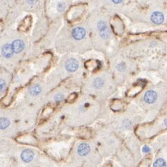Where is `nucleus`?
Wrapping results in <instances>:
<instances>
[{
  "label": "nucleus",
  "instance_id": "nucleus-1",
  "mask_svg": "<svg viewBox=\"0 0 167 167\" xmlns=\"http://www.w3.org/2000/svg\"><path fill=\"white\" fill-rule=\"evenodd\" d=\"M98 32H99L100 36L103 39H107L110 35L109 30L107 28L106 22L105 21L100 20L98 21L97 24Z\"/></svg>",
  "mask_w": 167,
  "mask_h": 167
},
{
  "label": "nucleus",
  "instance_id": "nucleus-2",
  "mask_svg": "<svg viewBox=\"0 0 167 167\" xmlns=\"http://www.w3.org/2000/svg\"><path fill=\"white\" fill-rule=\"evenodd\" d=\"M157 98V94L155 91L148 90L146 92L143 96V100L148 104H152L155 103Z\"/></svg>",
  "mask_w": 167,
  "mask_h": 167
},
{
  "label": "nucleus",
  "instance_id": "nucleus-3",
  "mask_svg": "<svg viewBox=\"0 0 167 167\" xmlns=\"http://www.w3.org/2000/svg\"><path fill=\"white\" fill-rule=\"evenodd\" d=\"M78 62L76 59L74 58H69L67 60L65 63V68L69 72H73L78 69Z\"/></svg>",
  "mask_w": 167,
  "mask_h": 167
},
{
  "label": "nucleus",
  "instance_id": "nucleus-4",
  "mask_svg": "<svg viewBox=\"0 0 167 167\" xmlns=\"http://www.w3.org/2000/svg\"><path fill=\"white\" fill-rule=\"evenodd\" d=\"M86 31L82 27H76L72 30L73 37L76 40H80L85 36Z\"/></svg>",
  "mask_w": 167,
  "mask_h": 167
},
{
  "label": "nucleus",
  "instance_id": "nucleus-5",
  "mask_svg": "<svg viewBox=\"0 0 167 167\" xmlns=\"http://www.w3.org/2000/svg\"><path fill=\"white\" fill-rule=\"evenodd\" d=\"M150 19H151L152 22L155 23V24H160L164 21V17L161 12H152Z\"/></svg>",
  "mask_w": 167,
  "mask_h": 167
},
{
  "label": "nucleus",
  "instance_id": "nucleus-6",
  "mask_svg": "<svg viewBox=\"0 0 167 167\" xmlns=\"http://www.w3.org/2000/svg\"><path fill=\"white\" fill-rule=\"evenodd\" d=\"M33 156L34 154L33 151H31L30 150H28V149L24 150V151H22V152L21 153V159L26 163L30 162V161L33 160Z\"/></svg>",
  "mask_w": 167,
  "mask_h": 167
},
{
  "label": "nucleus",
  "instance_id": "nucleus-7",
  "mask_svg": "<svg viewBox=\"0 0 167 167\" xmlns=\"http://www.w3.org/2000/svg\"><path fill=\"white\" fill-rule=\"evenodd\" d=\"M14 53L13 48L12 44H7L3 46L2 47V55L5 58H10L11 57Z\"/></svg>",
  "mask_w": 167,
  "mask_h": 167
},
{
  "label": "nucleus",
  "instance_id": "nucleus-8",
  "mask_svg": "<svg viewBox=\"0 0 167 167\" xmlns=\"http://www.w3.org/2000/svg\"><path fill=\"white\" fill-rule=\"evenodd\" d=\"M12 48H13L14 52L15 53H19L24 49V43L21 39H15L12 44Z\"/></svg>",
  "mask_w": 167,
  "mask_h": 167
},
{
  "label": "nucleus",
  "instance_id": "nucleus-9",
  "mask_svg": "<svg viewBox=\"0 0 167 167\" xmlns=\"http://www.w3.org/2000/svg\"><path fill=\"white\" fill-rule=\"evenodd\" d=\"M89 145L87 143H82L80 144V146L78 147V152L80 155L81 156H85L89 152Z\"/></svg>",
  "mask_w": 167,
  "mask_h": 167
},
{
  "label": "nucleus",
  "instance_id": "nucleus-10",
  "mask_svg": "<svg viewBox=\"0 0 167 167\" xmlns=\"http://www.w3.org/2000/svg\"><path fill=\"white\" fill-rule=\"evenodd\" d=\"M29 91L32 96H37L41 92V87L38 85H35L30 87Z\"/></svg>",
  "mask_w": 167,
  "mask_h": 167
},
{
  "label": "nucleus",
  "instance_id": "nucleus-11",
  "mask_svg": "<svg viewBox=\"0 0 167 167\" xmlns=\"http://www.w3.org/2000/svg\"><path fill=\"white\" fill-rule=\"evenodd\" d=\"M166 161L163 158H158L153 164V167H166Z\"/></svg>",
  "mask_w": 167,
  "mask_h": 167
},
{
  "label": "nucleus",
  "instance_id": "nucleus-12",
  "mask_svg": "<svg viewBox=\"0 0 167 167\" xmlns=\"http://www.w3.org/2000/svg\"><path fill=\"white\" fill-rule=\"evenodd\" d=\"M104 80L103 78H96L95 80H94V83H93V85H94V87L95 88H97V89H99L100 87H102L104 85Z\"/></svg>",
  "mask_w": 167,
  "mask_h": 167
},
{
  "label": "nucleus",
  "instance_id": "nucleus-13",
  "mask_svg": "<svg viewBox=\"0 0 167 167\" xmlns=\"http://www.w3.org/2000/svg\"><path fill=\"white\" fill-rule=\"evenodd\" d=\"M10 124V121L8 118H1V129L4 130Z\"/></svg>",
  "mask_w": 167,
  "mask_h": 167
},
{
  "label": "nucleus",
  "instance_id": "nucleus-14",
  "mask_svg": "<svg viewBox=\"0 0 167 167\" xmlns=\"http://www.w3.org/2000/svg\"><path fill=\"white\" fill-rule=\"evenodd\" d=\"M63 98L64 96L62 94H57L54 96V100L55 101H61V100H63Z\"/></svg>",
  "mask_w": 167,
  "mask_h": 167
},
{
  "label": "nucleus",
  "instance_id": "nucleus-15",
  "mask_svg": "<svg viewBox=\"0 0 167 167\" xmlns=\"http://www.w3.org/2000/svg\"><path fill=\"white\" fill-rule=\"evenodd\" d=\"M116 67H117V69L118 70V71H123L125 69V65L123 62H121V63L118 64Z\"/></svg>",
  "mask_w": 167,
  "mask_h": 167
},
{
  "label": "nucleus",
  "instance_id": "nucleus-16",
  "mask_svg": "<svg viewBox=\"0 0 167 167\" xmlns=\"http://www.w3.org/2000/svg\"><path fill=\"white\" fill-rule=\"evenodd\" d=\"M64 8H65V5H64V3H59L58 4V6H57V9L60 12L63 11Z\"/></svg>",
  "mask_w": 167,
  "mask_h": 167
},
{
  "label": "nucleus",
  "instance_id": "nucleus-17",
  "mask_svg": "<svg viewBox=\"0 0 167 167\" xmlns=\"http://www.w3.org/2000/svg\"><path fill=\"white\" fill-rule=\"evenodd\" d=\"M150 148H149V147H148L147 146H144L143 148V151L144 152H148L149 151H150Z\"/></svg>",
  "mask_w": 167,
  "mask_h": 167
},
{
  "label": "nucleus",
  "instance_id": "nucleus-18",
  "mask_svg": "<svg viewBox=\"0 0 167 167\" xmlns=\"http://www.w3.org/2000/svg\"><path fill=\"white\" fill-rule=\"evenodd\" d=\"M5 87V82L3 80H1V90H3Z\"/></svg>",
  "mask_w": 167,
  "mask_h": 167
},
{
  "label": "nucleus",
  "instance_id": "nucleus-19",
  "mask_svg": "<svg viewBox=\"0 0 167 167\" xmlns=\"http://www.w3.org/2000/svg\"><path fill=\"white\" fill-rule=\"evenodd\" d=\"M113 2H114V3H121V1H113Z\"/></svg>",
  "mask_w": 167,
  "mask_h": 167
},
{
  "label": "nucleus",
  "instance_id": "nucleus-20",
  "mask_svg": "<svg viewBox=\"0 0 167 167\" xmlns=\"http://www.w3.org/2000/svg\"><path fill=\"white\" fill-rule=\"evenodd\" d=\"M164 123H165V125H166L167 126V119L166 118V119H164Z\"/></svg>",
  "mask_w": 167,
  "mask_h": 167
}]
</instances>
